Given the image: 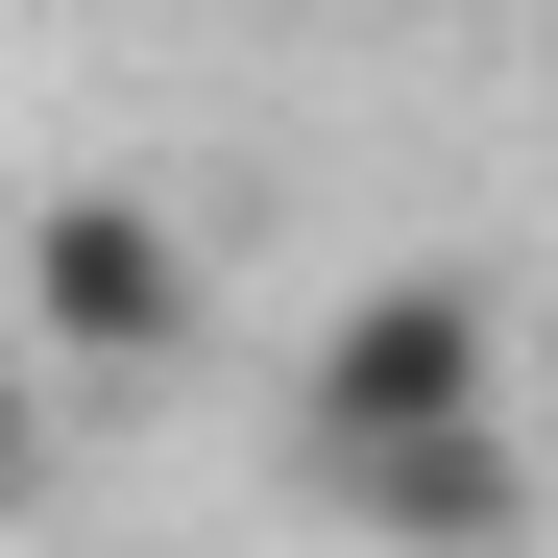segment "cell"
Listing matches in <instances>:
<instances>
[{
  "label": "cell",
  "instance_id": "obj_1",
  "mask_svg": "<svg viewBox=\"0 0 558 558\" xmlns=\"http://www.w3.org/2000/svg\"><path fill=\"white\" fill-rule=\"evenodd\" d=\"M292 461H316L340 534H389V558H486V534L534 510L486 267H364V292L316 316V364H292Z\"/></svg>",
  "mask_w": 558,
  "mask_h": 558
},
{
  "label": "cell",
  "instance_id": "obj_2",
  "mask_svg": "<svg viewBox=\"0 0 558 558\" xmlns=\"http://www.w3.org/2000/svg\"><path fill=\"white\" fill-rule=\"evenodd\" d=\"M25 316H49V364H170L195 340V243L146 195H49L25 219Z\"/></svg>",
  "mask_w": 558,
  "mask_h": 558
},
{
  "label": "cell",
  "instance_id": "obj_3",
  "mask_svg": "<svg viewBox=\"0 0 558 558\" xmlns=\"http://www.w3.org/2000/svg\"><path fill=\"white\" fill-rule=\"evenodd\" d=\"M25 510H49V389L0 364V534H25Z\"/></svg>",
  "mask_w": 558,
  "mask_h": 558
}]
</instances>
